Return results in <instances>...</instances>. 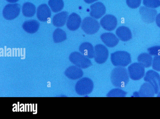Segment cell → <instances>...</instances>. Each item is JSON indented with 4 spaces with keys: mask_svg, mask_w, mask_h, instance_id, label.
Returning <instances> with one entry per match:
<instances>
[{
    "mask_svg": "<svg viewBox=\"0 0 160 119\" xmlns=\"http://www.w3.org/2000/svg\"><path fill=\"white\" fill-rule=\"evenodd\" d=\"M129 75L127 69L122 67H118L112 71L111 79L112 84L115 87L123 88L129 81Z\"/></svg>",
    "mask_w": 160,
    "mask_h": 119,
    "instance_id": "6da1fadb",
    "label": "cell"
},
{
    "mask_svg": "<svg viewBox=\"0 0 160 119\" xmlns=\"http://www.w3.org/2000/svg\"><path fill=\"white\" fill-rule=\"evenodd\" d=\"M111 60L112 64L117 67H125L131 62L129 53L124 51H118L112 53Z\"/></svg>",
    "mask_w": 160,
    "mask_h": 119,
    "instance_id": "7a4b0ae2",
    "label": "cell"
},
{
    "mask_svg": "<svg viewBox=\"0 0 160 119\" xmlns=\"http://www.w3.org/2000/svg\"><path fill=\"white\" fill-rule=\"evenodd\" d=\"M93 87L92 80L87 77L83 78L79 80L76 84L75 90L78 95H85L90 93Z\"/></svg>",
    "mask_w": 160,
    "mask_h": 119,
    "instance_id": "3957f363",
    "label": "cell"
},
{
    "mask_svg": "<svg viewBox=\"0 0 160 119\" xmlns=\"http://www.w3.org/2000/svg\"><path fill=\"white\" fill-rule=\"evenodd\" d=\"M70 61L76 66L86 68L92 65L91 61L86 57L78 52H73L69 56Z\"/></svg>",
    "mask_w": 160,
    "mask_h": 119,
    "instance_id": "277c9868",
    "label": "cell"
},
{
    "mask_svg": "<svg viewBox=\"0 0 160 119\" xmlns=\"http://www.w3.org/2000/svg\"><path fill=\"white\" fill-rule=\"evenodd\" d=\"M100 27L98 22L90 17L85 18L82 20L81 25L82 30L88 34H93L96 33Z\"/></svg>",
    "mask_w": 160,
    "mask_h": 119,
    "instance_id": "5b68a950",
    "label": "cell"
},
{
    "mask_svg": "<svg viewBox=\"0 0 160 119\" xmlns=\"http://www.w3.org/2000/svg\"><path fill=\"white\" fill-rule=\"evenodd\" d=\"M144 80L149 83L153 87L155 93L158 94L160 90V76L153 70H149L146 72Z\"/></svg>",
    "mask_w": 160,
    "mask_h": 119,
    "instance_id": "8992f818",
    "label": "cell"
},
{
    "mask_svg": "<svg viewBox=\"0 0 160 119\" xmlns=\"http://www.w3.org/2000/svg\"><path fill=\"white\" fill-rule=\"evenodd\" d=\"M20 8V5L18 3L8 4L3 9V16L6 20H11L13 19L19 15Z\"/></svg>",
    "mask_w": 160,
    "mask_h": 119,
    "instance_id": "52a82bcc",
    "label": "cell"
},
{
    "mask_svg": "<svg viewBox=\"0 0 160 119\" xmlns=\"http://www.w3.org/2000/svg\"><path fill=\"white\" fill-rule=\"evenodd\" d=\"M128 71L130 78L134 80L141 79L145 74L144 67L139 63H134L130 65L128 67Z\"/></svg>",
    "mask_w": 160,
    "mask_h": 119,
    "instance_id": "ba28073f",
    "label": "cell"
},
{
    "mask_svg": "<svg viewBox=\"0 0 160 119\" xmlns=\"http://www.w3.org/2000/svg\"><path fill=\"white\" fill-rule=\"evenodd\" d=\"M139 12L142 21L147 23L154 22L157 15L156 9L146 6H141L139 8Z\"/></svg>",
    "mask_w": 160,
    "mask_h": 119,
    "instance_id": "9c48e42d",
    "label": "cell"
},
{
    "mask_svg": "<svg viewBox=\"0 0 160 119\" xmlns=\"http://www.w3.org/2000/svg\"><path fill=\"white\" fill-rule=\"evenodd\" d=\"M108 56V50L104 45L99 44L95 46L94 58L97 63L102 64L104 63L107 60Z\"/></svg>",
    "mask_w": 160,
    "mask_h": 119,
    "instance_id": "30bf717a",
    "label": "cell"
},
{
    "mask_svg": "<svg viewBox=\"0 0 160 119\" xmlns=\"http://www.w3.org/2000/svg\"><path fill=\"white\" fill-rule=\"evenodd\" d=\"M100 23L104 29L111 31L116 28L117 24V21L114 16L111 14H108L101 19Z\"/></svg>",
    "mask_w": 160,
    "mask_h": 119,
    "instance_id": "8fae6325",
    "label": "cell"
},
{
    "mask_svg": "<svg viewBox=\"0 0 160 119\" xmlns=\"http://www.w3.org/2000/svg\"><path fill=\"white\" fill-rule=\"evenodd\" d=\"M90 16L96 19L101 18L106 12V9L104 4L101 2H96L90 6Z\"/></svg>",
    "mask_w": 160,
    "mask_h": 119,
    "instance_id": "7c38bea8",
    "label": "cell"
},
{
    "mask_svg": "<svg viewBox=\"0 0 160 119\" xmlns=\"http://www.w3.org/2000/svg\"><path fill=\"white\" fill-rule=\"evenodd\" d=\"M81 22L80 16L73 12L69 16L66 23L67 28L70 30L75 31L79 27Z\"/></svg>",
    "mask_w": 160,
    "mask_h": 119,
    "instance_id": "4fadbf2b",
    "label": "cell"
},
{
    "mask_svg": "<svg viewBox=\"0 0 160 119\" xmlns=\"http://www.w3.org/2000/svg\"><path fill=\"white\" fill-rule=\"evenodd\" d=\"M51 12L50 9L46 4L40 5L37 8V16L38 20L42 22H46L50 17Z\"/></svg>",
    "mask_w": 160,
    "mask_h": 119,
    "instance_id": "5bb4252c",
    "label": "cell"
},
{
    "mask_svg": "<svg viewBox=\"0 0 160 119\" xmlns=\"http://www.w3.org/2000/svg\"><path fill=\"white\" fill-rule=\"evenodd\" d=\"M102 41L108 47H113L118 43V39L113 33L111 32H106L101 36Z\"/></svg>",
    "mask_w": 160,
    "mask_h": 119,
    "instance_id": "9a60e30c",
    "label": "cell"
},
{
    "mask_svg": "<svg viewBox=\"0 0 160 119\" xmlns=\"http://www.w3.org/2000/svg\"><path fill=\"white\" fill-rule=\"evenodd\" d=\"M65 74L68 78L76 80L81 77L83 75V72L80 68L76 66H72L66 70Z\"/></svg>",
    "mask_w": 160,
    "mask_h": 119,
    "instance_id": "2e32d148",
    "label": "cell"
},
{
    "mask_svg": "<svg viewBox=\"0 0 160 119\" xmlns=\"http://www.w3.org/2000/svg\"><path fill=\"white\" fill-rule=\"evenodd\" d=\"M155 93L153 87L149 83H144L140 87L138 92L140 97H153Z\"/></svg>",
    "mask_w": 160,
    "mask_h": 119,
    "instance_id": "e0dca14e",
    "label": "cell"
},
{
    "mask_svg": "<svg viewBox=\"0 0 160 119\" xmlns=\"http://www.w3.org/2000/svg\"><path fill=\"white\" fill-rule=\"evenodd\" d=\"M116 33L118 37L123 41H128L132 37V34L130 29L125 26L119 27L117 29Z\"/></svg>",
    "mask_w": 160,
    "mask_h": 119,
    "instance_id": "ac0fdd59",
    "label": "cell"
},
{
    "mask_svg": "<svg viewBox=\"0 0 160 119\" xmlns=\"http://www.w3.org/2000/svg\"><path fill=\"white\" fill-rule=\"evenodd\" d=\"M80 52L87 58L94 57V50L92 45L88 42H85L81 44L79 47Z\"/></svg>",
    "mask_w": 160,
    "mask_h": 119,
    "instance_id": "d6986e66",
    "label": "cell"
},
{
    "mask_svg": "<svg viewBox=\"0 0 160 119\" xmlns=\"http://www.w3.org/2000/svg\"><path fill=\"white\" fill-rule=\"evenodd\" d=\"M68 14L66 11H62L55 14L52 19L53 25L56 27L64 26L67 20Z\"/></svg>",
    "mask_w": 160,
    "mask_h": 119,
    "instance_id": "ffe728a7",
    "label": "cell"
},
{
    "mask_svg": "<svg viewBox=\"0 0 160 119\" xmlns=\"http://www.w3.org/2000/svg\"><path fill=\"white\" fill-rule=\"evenodd\" d=\"M40 26L39 22L35 20L25 21L22 25L23 29L27 32L33 33L38 30Z\"/></svg>",
    "mask_w": 160,
    "mask_h": 119,
    "instance_id": "44dd1931",
    "label": "cell"
},
{
    "mask_svg": "<svg viewBox=\"0 0 160 119\" xmlns=\"http://www.w3.org/2000/svg\"><path fill=\"white\" fill-rule=\"evenodd\" d=\"M137 59L139 63L144 67L148 68L150 67L152 63V58L149 54L143 53L138 57Z\"/></svg>",
    "mask_w": 160,
    "mask_h": 119,
    "instance_id": "7402d4cb",
    "label": "cell"
},
{
    "mask_svg": "<svg viewBox=\"0 0 160 119\" xmlns=\"http://www.w3.org/2000/svg\"><path fill=\"white\" fill-rule=\"evenodd\" d=\"M22 12L23 15L27 17H32L36 12V7L32 3L27 2L22 5Z\"/></svg>",
    "mask_w": 160,
    "mask_h": 119,
    "instance_id": "603a6c76",
    "label": "cell"
},
{
    "mask_svg": "<svg viewBox=\"0 0 160 119\" xmlns=\"http://www.w3.org/2000/svg\"><path fill=\"white\" fill-rule=\"evenodd\" d=\"M53 41L55 43H59L66 39V34L62 29L57 28L54 30L53 33Z\"/></svg>",
    "mask_w": 160,
    "mask_h": 119,
    "instance_id": "cb8c5ba5",
    "label": "cell"
},
{
    "mask_svg": "<svg viewBox=\"0 0 160 119\" xmlns=\"http://www.w3.org/2000/svg\"><path fill=\"white\" fill-rule=\"evenodd\" d=\"M48 4L52 11L54 12L61 11L64 5L62 0H49Z\"/></svg>",
    "mask_w": 160,
    "mask_h": 119,
    "instance_id": "d4e9b609",
    "label": "cell"
},
{
    "mask_svg": "<svg viewBox=\"0 0 160 119\" xmlns=\"http://www.w3.org/2000/svg\"><path fill=\"white\" fill-rule=\"evenodd\" d=\"M143 4L146 7L156 8L160 6V0H143Z\"/></svg>",
    "mask_w": 160,
    "mask_h": 119,
    "instance_id": "484cf974",
    "label": "cell"
},
{
    "mask_svg": "<svg viewBox=\"0 0 160 119\" xmlns=\"http://www.w3.org/2000/svg\"><path fill=\"white\" fill-rule=\"evenodd\" d=\"M127 93L119 89H115L111 90L108 94L107 96L108 97H125Z\"/></svg>",
    "mask_w": 160,
    "mask_h": 119,
    "instance_id": "4316f807",
    "label": "cell"
},
{
    "mask_svg": "<svg viewBox=\"0 0 160 119\" xmlns=\"http://www.w3.org/2000/svg\"><path fill=\"white\" fill-rule=\"evenodd\" d=\"M152 67L154 70L160 71V55L156 56L154 57L152 61Z\"/></svg>",
    "mask_w": 160,
    "mask_h": 119,
    "instance_id": "83f0119b",
    "label": "cell"
},
{
    "mask_svg": "<svg viewBox=\"0 0 160 119\" xmlns=\"http://www.w3.org/2000/svg\"><path fill=\"white\" fill-rule=\"evenodd\" d=\"M127 5L132 8H136L139 7L141 2V0H126Z\"/></svg>",
    "mask_w": 160,
    "mask_h": 119,
    "instance_id": "f1b7e54d",
    "label": "cell"
},
{
    "mask_svg": "<svg viewBox=\"0 0 160 119\" xmlns=\"http://www.w3.org/2000/svg\"><path fill=\"white\" fill-rule=\"evenodd\" d=\"M149 54L153 56L160 55V46H154L147 49Z\"/></svg>",
    "mask_w": 160,
    "mask_h": 119,
    "instance_id": "f546056e",
    "label": "cell"
},
{
    "mask_svg": "<svg viewBox=\"0 0 160 119\" xmlns=\"http://www.w3.org/2000/svg\"><path fill=\"white\" fill-rule=\"evenodd\" d=\"M156 22L157 26L160 28V13L158 14L156 17Z\"/></svg>",
    "mask_w": 160,
    "mask_h": 119,
    "instance_id": "4dcf8cb0",
    "label": "cell"
},
{
    "mask_svg": "<svg viewBox=\"0 0 160 119\" xmlns=\"http://www.w3.org/2000/svg\"><path fill=\"white\" fill-rule=\"evenodd\" d=\"M84 1L87 3L90 4L98 1V0H84Z\"/></svg>",
    "mask_w": 160,
    "mask_h": 119,
    "instance_id": "1f68e13d",
    "label": "cell"
},
{
    "mask_svg": "<svg viewBox=\"0 0 160 119\" xmlns=\"http://www.w3.org/2000/svg\"><path fill=\"white\" fill-rule=\"evenodd\" d=\"M7 2L10 3H15L17 2L19 0H6Z\"/></svg>",
    "mask_w": 160,
    "mask_h": 119,
    "instance_id": "d6a6232c",
    "label": "cell"
},
{
    "mask_svg": "<svg viewBox=\"0 0 160 119\" xmlns=\"http://www.w3.org/2000/svg\"><path fill=\"white\" fill-rule=\"evenodd\" d=\"M157 97H160V91L158 93Z\"/></svg>",
    "mask_w": 160,
    "mask_h": 119,
    "instance_id": "836d02e7",
    "label": "cell"
}]
</instances>
